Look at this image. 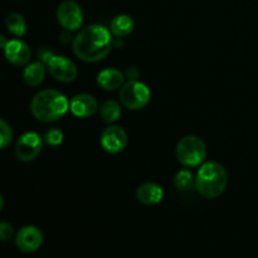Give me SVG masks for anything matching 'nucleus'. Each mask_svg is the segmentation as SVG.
I'll list each match as a JSON object with an SVG mask.
<instances>
[{
    "label": "nucleus",
    "mask_w": 258,
    "mask_h": 258,
    "mask_svg": "<svg viewBox=\"0 0 258 258\" xmlns=\"http://www.w3.org/2000/svg\"><path fill=\"white\" fill-rule=\"evenodd\" d=\"M134 29H135V22L127 14H120L115 17L110 25L111 34L117 38V39L130 35L134 32Z\"/></svg>",
    "instance_id": "15"
},
{
    "label": "nucleus",
    "mask_w": 258,
    "mask_h": 258,
    "mask_svg": "<svg viewBox=\"0 0 258 258\" xmlns=\"http://www.w3.org/2000/svg\"><path fill=\"white\" fill-rule=\"evenodd\" d=\"M127 133L117 125H110L102 131L100 138L101 146L108 154H118L127 146Z\"/></svg>",
    "instance_id": "9"
},
{
    "label": "nucleus",
    "mask_w": 258,
    "mask_h": 258,
    "mask_svg": "<svg viewBox=\"0 0 258 258\" xmlns=\"http://www.w3.org/2000/svg\"><path fill=\"white\" fill-rule=\"evenodd\" d=\"M57 20L63 29L77 32L83 24V12L80 5L73 0H64L57 8Z\"/></svg>",
    "instance_id": "8"
},
{
    "label": "nucleus",
    "mask_w": 258,
    "mask_h": 258,
    "mask_svg": "<svg viewBox=\"0 0 258 258\" xmlns=\"http://www.w3.org/2000/svg\"><path fill=\"white\" fill-rule=\"evenodd\" d=\"M70 111L76 117L88 118L98 111V102L90 93H80L70 101Z\"/></svg>",
    "instance_id": "11"
},
{
    "label": "nucleus",
    "mask_w": 258,
    "mask_h": 258,
    "mask_svg": "<svg viewBox=\"0 0 258 258\" xmlns=\"http://www.w3.org/2000/svg\"><path fill=\"white\" fill-rule=\"evenodd\" d=\"M4 55L8 62L20 67V66H25L29 62L32 52H30V48L27 43L20 39H13L9 40L7 47L4 48Z\"/></svg>",
    "instance_id": "12"
},
{
    "label": "nucleus",
    "mask_w": 258,
    "mask_h": 258,
    "mask_svg": "<svg viewBox=\"0 0 258 258\" xmlns=\"http://www.w3.org/2000/svg\"><path fill=\"white\" fill-rule=\"evenodd\" d=\"M14 237V228L8 222H0V241L9 242Z\"/></svg>",
    "instance_id": "22"
},
{
    "label": "nucleus",
    "mask_w": 258,
    "mask_h": 258,
    "mask_svg": "<svg viewBox=\"0 0 258 258\" xmlns=\"http://www.w3.org/2000/svg\"><path fill=\"white\" fill-rule=\"evenodd\" d=\"M3 209H4V199H3L2 194H0V213H2Z\"/></svg>",
    "instance_id": "24"
},
{
    "label": "nucleus",
    "mask_w": 258,
    "mask_h": 258,
    "mask_svg": "<svg viewBox=\"0 0 258 258\" xmlns=\"http://www.w3.org/2000/svg\"><path fill=\"white\" fill-rule=\"evenodd\" d=\"M174 186L179 191H188L193 186H196V178H194L191 171L188 170V169L179 170L175 174V176H174Z\"/></svg>",
    "instance_id": "19"
},
{
    "label": "nucleus",
    "mask_w": 258,
    "mask_h": 258,
    "mask_svg": "<svg viewBox=\"0 0 258 258\" xmlns=\"http://www.w3.org/2000/svg\"><path fill=\"white\" fill-rule=\"evenodd\" d=\"M70 110V101L60 91L45 88L35 93L30 101V112L44 123L60 120Z\"/></svg>",
    "instance_id": "2"
},
{
    "label": "nucleus",
    "mask_w": 258,
    "mask_h": 258,
    "mask_svg": "<svg viewBox=\"0 0 258 258\" xmlns=\"http://www.w3.org/2000/svg\"><path fill=\"white\" fill-rule=\"evenodd\" d=\"M8 42H9V40L7 39V37L3 34H0V49H4V48L7 47Z\"/></svg>",
    "instance_id": "23"
},
{
    "label": "nucleus",
    "mask_w": 258,
    "mask_h": 258,
    "mask_svg": "<svg viewBox=\"0 0 258 258\" xmlns=\"http://www.w3.org/2000/svg\"><path fill=\"white\" fill-rule=\"evenodd\" d=\"M120 101L122 106L131 111L145 108L151 100V91L145 83L131 80L120 88Z\"/></svg>",
    "instance_id": "5"
},
{
    "label": "nucleus",
    "mask_w": 258,
    "mask_h": 258,
    "mask_svg": "<svg viewBox=\"0 0 258 258\" xmlns=\"http://www.w3.org/2000/svg\"><path fill=\"white\" fill-rule=\"evenodd\" d=\"M43 138L37 133H25L20 136L15 144V156L22 163H30L38 158L43 149Z\"/></svg>",
    "instance_id": "7"
},
{
    "label": "nucleus",
    "mask_w": 258,
    "mask_h": 258,
    "mask_svg": "<svg viewBox=\"0 0 258 258\" xmlns=\"http://www.w3.org/2000/svg\"><path fill=\"white\" fill-rule=\"evenodd\" d=\"M43 243V233L38 227H22L15 234V246L23 253H33L38 251Z\"/></svg>",
    "instance_id": "10"
},
{
    "label": "nucleus",
    "mask_w": 258,
    "mask_h": 258,
    "mask_svg": "<svg viewBox=\"0 0 258 258\" xmlns=\"http://www.w3.org/2000/svg\"><path fill=\"white\" fill-rule=\"evenodd\" d=\"M164 198V190L156 183H144L136 190V199L145 206H155Z\"/></svg>",
    "instance_id": "13"
},
{
    "label": "nucleus",
    "mask_w": 258,
    "mask_h": 258,
    "mask_svg": "<svg viewBox=\"0 0 258 258\" xmlns=\"http://www.w3.org/2000/svg\"><path fill=\"white\" fill-rule=\"evenodd\" d=\"M13 140V130L9 123L0 118V150L8 148Z\"/></svg>",
    "instance_id": "20"
},
{
    "label": "nucleus",
    "mask_w": 258,
    "mask_h": 258,
    "mask_svg": "<svg viewBox=\"0 0 258 258\" xmlns=\"http://www.w3.org/2000/svg\"><path fill=\"white\" fill-rule=\"evenodd\" d=\"M175 155L179 163L185 168L202 165L207 158V146L201 138L186 135L178 141Z\"/></svg>",
    "instance_id": "4"
},
{
    "label": "nucleus",
    "mask_w": 258,
    "mask_h": 258,
    "mask_svg": "<svg viewBox=\"0 0 258 258\" xmlns=\"http://www.w3.org/2000/svg\"><path fill=\"white\" fill-rule=\"evenodd\" d=\"M100 116L105 122L113 123L120 118L121 116V106L117 101L107 100L101 105Z\"/></svg>",
    "instance_id": "18"
},
{
    "label": "nucleus",
    "mask_w": 258,
    "mask_h": 258,
    "mask_svg": "<svg viewBox=\"0 0 258 258\" xmlns=\"http://www.w3.org/2000/svg\"><path fill=\"white\" fill-rule=\"evenodd\" d=\"M63 139H64V135H63L62 131L57 127L49 128L48 131H45L44 136H43V141L44 144L49 146H58L63 143Z\"/></svg>",
    "instance_id": "21"
},
{
    "label": "nucleus",
    "mask_w": 258,
    "mask_h": 258,
    "mask_svg": "<svg viewBox=\"0 0 258 258\" xmlns=\"http://www.w3.org/2000/svg\"><path fill=\"white\" fill-rule=\"evenodd\" d=\"M45 67L49 71V75L58 82L70 83L77 78V66L72 59L64 55L52 54L45 60Z\"/></svg>",
    "instance_id": "6"
},
{
    "label": "nucleus",
    "mask_w": 258,
    "mask_h": 258,
    "mask_svg": "<svg viewBox=\"0 0 258 258\" xmlns=\"http://www.w3.org/2000/svg\"><path fill=\"white\" fill-rule=\"evenodd\" d=\"M228 185V174L223 165L216 161H207L196 175V189L207 199H216L224 193Z\"/></svg>",
    "instance_id": "3"
},
{
    "label": "nucleus",
    "mask_w": 258,
    "mask_h": 258,
    "mask_svg": "<svg viewBox=\"0 0 258 258\" xmlns=\"http://www.w3.org/2000/svg\"><path fill=\"white\" fill-rule=\"evenodd\" d=\"M45 64L43 62H33L23 71V81L29 87H37L45 78Z\"/></svg>",
    "instance_id": "16"
},
{
    "label": "nucleus",
    "mask_w": 258,
    "mask_h": 258,
    "mask_svg": "<svg viewBox=\"0 0 258 258\" xmlns=\"http://www.w3.org/2000/svg\"><path fill=\"white\" fill-rule=\"evenodd\" d=\"M125 81V76L116 68H106L97 76V83L105 91H115L121 88Z\"/></svg>",
    "instance_id": "14"
},
{
    "label": "nucleus",
    "mask_w": 258,
    "mask_h": 258,
    "mask_svg": "<svg viewBox=\"0 0 258 258\" xmlns=\"http://www.w3.org/2000/svg\"><path fill=\"white\" fill-rule=\"evenodd\" d=\"M112 42V34L107 28L100 24L88 25L73 39V53L83 62H100L110 54Z\"/></svg>",
    "instance_id": "1"
},
{
    "label": "nucleus",
    "mask_w": 258,
    "mask_h": 258,
    "mask_svg": "<svg viewBox=\"0 0 258 258\" xmlns=\"http://www.w3.org/2000/svg\"><path fill=\"white\" fill-rule=\"evenodd\" d=\"M5 27L15 37H23L27 32V22L19 13H10L5 18Z\"/></svg>",
    "instance_id": "17"
}]
</instances>
